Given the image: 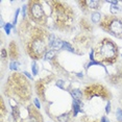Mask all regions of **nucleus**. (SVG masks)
I'll list each match as a JSON object with an SVG mask.
<instances>
[{
  "mask_svg": "<svg viewBox=\"0 0 122 122\" xmlns=\"http://www.w3.org/2000/svg\"><path fill=\"white\" fill-rule=\"evenodd\" d=\"M31 70H32V74H34V75H38L39 69H38V65L36 62H34L31 64Z\"/></svg>",
  "mask_w": 122,
  "mask_h": 122,
  "instance_id": "17",
  "label": "nucleus"
},
{
  "mask_svg": "<svg viewBox=\"0 0 122 122\" xmlns=\"http://www.w3.org/2000/svg\"><path fill=\"white\" fill-rule=\"evenodd\" d=\"M18 66H19L18 62H12L10 66V70H18Z\"/></svg>",
  "mask_w": 122,
  "mask_h": 122,
  "instance_id": "19",
  "label": "nucleus"
},
{
  "mask_svg": "<svg viewBox=\"0 0 122 122\" xmlns=\"http://www.w3.org/2000/svg\"><path fill=\"white\" fill-rule=\"evenodd\" d=\"M110 10H111V13H112V14H116V13L120 12V7L117 6V5H112V6H111V9H110Z\"/></svg>",
  "mask_w": 122,
  "mask_h": 122,
  "instance_id": "18",
  "label": "nucleus"
},
{
  "mask_svg": "<svg viewBox=\"0 0 122 122\" xmlns=\"http://www.w3.org/2000/svg\"><path fill=\"white\" fill-rule=\"evenodd\" d=\"M56 120L59 122H68L70 120V113H65L59 116V117H56Z\"/></svg>",
  "mask_w": 122,
  "mask_h": 122,
  "instance_id": "13",
  "label": "nucleus"
},
{
  "mask_svg": "<svg viewBox=\"0 0 122 122\" xmlns=\"http://www.w3.org/2000/svg\"><path fill=\"white\" fill-rule=\"evenodd\" d=\"M1 57H2V60H5V57H6V50L5 49H2L1 50Z\"/></svg>",
  "mask_w": 122,
  "mask_h": 122,
  "instance_id": "24",
  "label": "nucleus"
},
{
  "mask_svg": "<svg viewBox=\"0 0 122 122\" xmlns=\"http://www.w3.org/2000/svg\"><path fill=\"white\" fill-rule=\"evenodd\" d=\"M77 76H79V77H81V76H82V74H81V73H78V74H77Z\"/></svg>",
  "mask_w": 122,
  "mask_h": 122,
  "instance_id": "31",
  "label": "nucleus"
},
{
  "mask_svg": "<svg viewBox=\"0 0 122 122\" xmlns=\"http://www.w3.org/2000/svg\"><path fill=\"white\" fill-rule=\"evenodd\" d=\"M95 57L102 63L112 64L117 60L118 49L116 44H114L109 39H103L94 50Z\"/></svg>",
  "mask_w": 122,
  "mask_h": 122,
  "instance_id": "1",
  "label": "nucleus"
},
{
  "mask_svg": "<svg viewBox=\"0 0 122 122\" xmlns=\"http://www.w3.org/2000/svg\"><path fill=\"white\" fill-rule=\"evenodd\" d=\"M27 52L34 60L42 57V55L46 53V42L44 40V37L41 35L35 36L27 45Z\"/></svg>",
  "mask_w": 122,
  "mask_h": 122,
  "instance_id": "3",
  "label": "nucleus"
},
{
  "mask_svg": "<svg viewBox=\"0 0 122 122\" xmlns=\"http://www.w3.org/2000/svg\"><path fill=\"white\" fill-rule=\"evenodd\" d=\"M10 89L14 91L13 92L14 96H17L24 101L28 100L30 96V88L28 84H27V80L24 79L21 75L14 74L10 77Z\"/></svg>",
  "mask_w": 122,
  "mask_h": 122,
  "instance_id": "2",
  "label": "nucleus"
},
{
  "mask_svg": "<svg viewBox=\"0 0 122 122\" xmlns=\"http://www.w3.org/2000/svg\"><path fill=\"white\" fill-rule=\"evenodd\" d=\"M53 4L52 6V16L56 23L66 24L71 19V13L69 7L63 5L62 2H51Z\"/></svg>",
  "mask_w": 122,
  "mask_h": 122,
  "instance_id": "5",
  "label": "nucleus"
},
{
  "mask_svg": "<svg viewBox=\"0 0 122 122\" xmlns=\"http://www.w3.org/2000/svg\"><path fill=\"white\" fill-rule=\"evenodd\" d=\"M80 107H81V101H78V100L73 101V116L74 117H75L79 112H82V110L80 109Z\"/></svg>",
  "mask_w": 122,
  "mask_h": 122,
  "instance_id": "9",
  "label": "nucleus"
},
{
  "mask_svg": "<svg viewBox=\"0 0 122 122\" xmlns=\"http://www.w3.org/2000/svg\"><path fill=\"white\" fill-rule=\"evenodd\" d=\"M117 118H118L119 121L122 122V111L121 110H118L117 111Z\"/></svg>",
  "mask_w": 122,
  "mask_h": 122,
  "instance_id": "22",
  "label": "nucleus"
},
{
  "mask_svg": "<svg viewBox=\"0 0 122 122\" xmlns=\"http://www.w3.org/2000/svg\"><path fill=\"white\" fill-rule=\"evenodd\" d=\"M43 118L41 116V114L38 112L37 110H35L32 107H28V117L21 120L20 122H42Z\"/></svg>",
  "mask_w": 122,
  "mask_h": 122,
  "instance_id": "8",
  "label": "nucleus"
},
{
  "mask_svg": "<svg viewBox=\"0 0 122 122\" xmlns=\"http://www.w3.org/2000/svg\"><path fill=\"white\" fill-rule=\"evenodd\" d=\"M29 16L31 18V20L36 22L37 24H41L44 25L46 23L47 17L44 13L42 4L39 1H30L29 2Z\"/></svg>",
  "mask_w": 122,
  "mask_h": 122,
  "instance_id": "6",
  "label": "nucleus"
},
{
  "mask_svg": "<svg viewBox=\"0 0 122 122\" xmlns=\"http://www.w3.org/2000/svg\"><path fill=\"white\" fill-rule=\"evenodd\" d=\"M63 48H65L66 50H68V51H70V52H74V48H73V47H72L68 42H64Z\"/></svg>",
  "mask_w": 122,
  "mask_h": 122,
  "instance_id": "16",
  "label": "nucleus"
},
{
  "mask_svg": "<svg viewBox=\"0 0 122 122\" xmlns=\"http://www.w3.org/2000/svg\"><path fill=\"white\" fill-rule=\"evenodd\" d=\"M105 112L109 114L111 112V102L107 101V107H105Z\"/></svg>",
  "mask_w": 122,
  "mask_h": 122,
  "instance_id": "25",
  "label": "nucleus"
},
{
  "mask_svg": "<svg viewBox=\"0 0 122 122\" xmlns=\"http://www.w3.org/2000/svg\"><path fill=\"white\" fill-rule=\"evenodd\" d=\"M85 96L87 99H91L94 96H99L101 98H107V91L100 85H92L85 89Z\"/></svg>",
  "mask_w": 122,
  "mask_h": 122,
  "instance_id": "7",
  "label": "nucleus"
},
{
  "mask_svg": "<svg viewBox=\"0 0 122 122\" xmlns=\"http://www.w3.org/2000/svg\"><path fill=\"white\" fill-rule=\"evenodd\" d=\"M34 102H35L36 107H37V109H40V107H41V105H40V102H39V99H35Z\"/></svg>",
  "mask_w": 122,
  "mask_h": 122,
  "instance_id": "27",
  "label": "nucleus"
},
{
  "mask_svg": "<svg viewBox=\"0 0 122 122\" xmlns=\"http://www.w3.org/2000/svg\"><path fill=\"white\" fill-rule=\"evenodd\" d=\"M109 3H111V4H113V5H117L118 4V1H107Z\"/></svg>",
  "mask_w": 122,
  "mask_h": 122,
  "instance_id": "30",
  "label": "nucleus"
},
{
  "mask_svg": "<svg viewBox=\"0 0 122 122\" xmlns=\"http://www.w3.org/2000/svg\"><path fill=\"white\" fill-rule=\"evenodd\" d=\"M55 50H49V51H47L46 53H45V60H51V59H53V57L55 56Z\"/></svg>",
  "mask_w": 122,
  "mask_h": 122,
  "instance_id": "15",
  "label": "nucleus"
},
{
  "mask_svg": "<svg viewBox=\"0 0 122 122\" xmlns=\"http://www.w3.org/2000/svg\"><path fill=\"white\" fill-rule=\"evenodd\" d=\"M71 95L73 96L74 100L80 101V99L82 98V93H81V91L80 90H78V89H74V90H72L71 91Z\"/></svg>",
  "mask_w": 122,
  "mask_h": 122,
  "instance_id": "10",
  "label": "nucleus"
},
{
  "mask_svg": "<svg viewBox=\"0 0 122 122\" xmlns=\"http://www.w3.org/2000/svg\"><path fill=\"white\" fill-rule=\"evenodd\" d=\"M56 86H57V87H59V88H61V89H63L64 88V81H63V80H57V81H56Z\"/></svg>",
  "mask_w": 122,
  "mask_h": 122,
  "instance_id": "23",
  "label": "nucleus"
},
{
  "mask_svg": "<svg viewBox=\"0 0 122 122\" xmlns=\"http://www.w3.org/2000/svg\"><path fill=\"white\" fill-rule=\"evenodd\" d=\"M19 12H20V10H16V14H15V18H14V23H13V25H16V23H17V19H18Z\"/></svg>",
  "mask_w": 122,
  "mask_h": 122,
  "instance_id": "21",
  "label": "nucleus"
},
{
  "mask_svg": "<svg viewBox=\"0 0 122 122\" xmlns=\"http://www.w3.org/2000/svg\"><path fill=\"white\" fill-rule=\"evenodd\" d=\"M12 26H13V24H10V23L5 24L4 29H5V31H6V34H7V35H10V28H12Z\"/></svg>",
  "mask_w": 122,
  "mask_h": 122,
  "instance_id": "20",
  "label": "nucleus"
},
{
  "mask_svg": "<svg viewBox=\"0 0 122 122\" xmlns=\"http://www.w3.org/2000/svg\"><path fill=\"white\" fill-rule=\"evenodd\" d=\"M63 44H64V42H62V41L59 40V39H55V41L51 45V48L54 49V50H59V49L63 48Z\"/></svg>",
  "mask_w": 122,
  "mask_h": 122,
  "instance_id": "12",
  "label": "nucleus"
},
{
  "mask_svg": "<svg viewBox=\"0 0 122 122\" xmlns=\"http://www.w3.org/2000/svg\"><path fill=\"white\" fill-rule=\"evenodd\" d=\"M100 27L115 37H122V21L116 17H104L101 21Z\"/></svg>",
  "mask_w": 122,
  "mask_h": 122,
  "instance_id": "4",
  "label": "nucleus"
},
{
  "mask_svg": "<svg viewBox=\"0 0 122 122\" xmlns=\"http://www.w3.org/2000/svg\"><path fill=\"white\" fill-rule=\"evenodd\" d=\"M26 9H27L26 5H23V6H22V14H23V18L26 16Z\"/></svg>",
  "mask_w": 122,
  "mask_h": 122,
  "instance_id": "26",
  "label": "nucleus"
},
{
  "mask_svg": "<svg viewBox=\"0 0 122 122\" xmlns=\"http://www.w3.org/2000/svg\"><path fill=\"white\" fill-rule=\"evenodd\" d=\"M23 74H24V75H25V76H27V77H28V78H31V75H30V74L28 73V72H26V71H25V72H24Z\"/></svg>",
  "mask_w": 122,
  "mask_h": 122,
  "instance_id": "29",
  "label": "nucleus"
},
{
  "mask_svg": "<svg viewBox=\"0 0 122 122\" xmlns=\"http://www.w3.org/2000/svg\"><path fill=\"white\" fill-rule=\"evenodd\" d=\"M100 18H101V15L98 12H95L91 15V20H92L93 23H98L100 21Z\"/></svg>",
  "mask_w": 122,
  "mask_h": 122,
  "instance_id": "14",
  "label": "nucleus"
},
{
  "mask_svg": "<svg viewBox=\"0 0 122 122\" xmlns=\"http://www.w3.org/2000/svg\"><path fill=\"white\" fill-rule=\"evenodd\" d=\"M101 122H110V121L107 120V117H104V116H103V117L101 118Z\"/></svg>",
  "mask_w": 122,
  "mask_h": 122,
  "instance_id": "28",
  "label": "nucleus"
},
{
  "mask_svg": "<svg viewBox=\"0 0 122 122\" xmlns=\"http://www.w3.org/2000/svg\"><path fill=\"white\" fill-rule=\"evenodd\" d=\"M84 4L87 5L88 9H93V10H97L99 9V1H82Z\"/></svg>",
  "mask_w": 122,
  "mask_h": 122,
  "instance_id": "11",
  "label": "nucleus"
}]
</instances>
